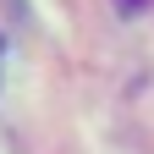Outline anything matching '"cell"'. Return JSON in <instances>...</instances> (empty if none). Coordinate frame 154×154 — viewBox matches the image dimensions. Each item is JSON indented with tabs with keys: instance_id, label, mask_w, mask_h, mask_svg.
<instances>
[]
</instances>
